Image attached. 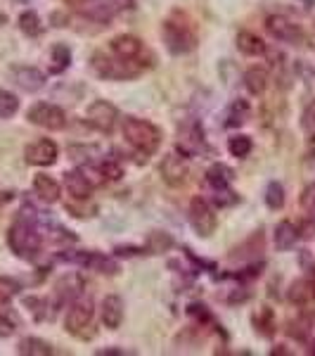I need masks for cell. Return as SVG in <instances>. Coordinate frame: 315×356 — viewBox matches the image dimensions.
<instances>
[{"label":"cell","mask_w":315,"mask_h":356,"mask_svg":"<svg viewBox=\"0 0 315 356\" xmlns=\"http://www.w3.org/2000/svg\"><path fill=\"white\" fill-rule=\"evenodd\" d=\"M26 119L33 126H41L45 131H65L67 129V112L62 107L53 105V102H36L28 107Z\"/></svg>","instance_id":"7"},{"label":"cell","mask_w":315,"mask_h":356,"mask_svg":"<svg viewBox=\"0 0 315 356\" xmlns=\"http://www.w3.org/2000/svg\"><path fill=\"white\" fill-rule=\"evenodd\" d=\"M19 112V100L10 90H0V119H12Z\"/></svg>","instance_id":"32"},{"label":"cell","mask_w":315,"mask_h":356,"mask_svg":"<svg viewBox=\"0 0 315 356\" xmlns=\"http://www.w3.org/2000/svg\"><path fill=\"white\" fill-rule=\"evenodd\" d=\"M71 65V48L65 43H57L50 50V74H62Z\"/></svg>","instance_id":"25"},{"label":"cell","mask_w":315,"mask_h":356,"mask_svg":"<svg viewBox=\"0 0 315 356\" xmlns=\"http://www.w3.org/2000/svg\"><path fill=\"white\" fill-rule=\"evenodd\" d=\"M162 38L164 45L171 55H187L197 48V26L187 15L182 13H171L162 24Z\"/></svg>","instance_id":"1"},{"label":"cell","mask_w":315,"mask_h":356,"mask_svg":"<svg viewBox=\"0 0 315 356\" xmlns=\"http://www.w3.org/2000/svg\"><path fill=\"white\" fill-rule=\"evenodd\" d=\"M232 181H235V171L230 169V166L216 162L206 169V183H209L214 191H225V188H230Z\"/></svg>","instance_id":"19"},{"label":"cell","mask_w":315,"mask_h":356,"mask_svg":"<svg viewBox=\"0 0 315 356\" xmlns=\"http://www.w3.org/2000/svg\"><path fill=\"white\" fill-rule=\"evenodd\" d=\"M17 3H28V0H17Z\"/></svg>","instance_id":"40"},{"label":"cell","mask_w":315,"mask_h":356,"mask_svg":"<svg viewBox=\"0 0 315 356\" xmlns=\"http://www.w3.org/2000/svg\"><path fill=\"white\" fill-rule=\"evenodd\" d=\"M17 22H19L22 33L28 38H36L43 33V22H41V17H38V13H33V10H24Z\"/></svg>","instance_id":"27"},{"label":"cell","mask_w":315,"mask_h":356,"mask_svg":"<svg viewBox=\"0 0 315 356\" xmlns=\"http://www.w3.org/2000/svg\"><path fill=\"white\" fill-rule=\"evenodd\" d=\"M60 259L81 264V266L97 273H110V275L119 273V264L110 259V257L100 254V252H67V254H60Z\"/></svg>","instance_id":"10"},{"label":"cell","mask_w":315,"mask_h":356,"mask_svg":"<svg viewBox=\"0 0 315 356\" xmlns=\"http://www.w3.org/2000/svg\"><path fill=\"white\" fill-rule=\"evenodd\" d=\"M90 69L100 79H107V81H130V79H137L145 72V67L137 65V62L121 60V57H117L114 53L107 55L105 50H97L90 57Z\"/></svg>","instance_id":"4"},{"label":"cell","mask_w":315,"mask_h":356,"mask_svg":"<svg viewBox=\"0 0 315 356\" xmlns=\"http://www.w3.org/2000/svg\"><path fill=\"white\" fill-rule=\"evenodd\" d=\"M237 50L242 55L259 57V55H266L268 45L263 43V38L259 36V33H254V31H239L237 33Z\"/></svg>","instance_id":"21"},{"label":"cell","mask_w":315,"mask_h":356,"mask_svg":"<svg viewBox=\"0 0 315 356\" xmlns=\"http://www.w3.org/2000/svg\"><path fill=\"white\" fill-rule=\"evenodd\" d=\"M187 314L190 316H194V318L199 321V323H211V321H214V316L209 314V309L204 307V304H190V307H187Z\"/></svg>","instance_id":"36"},{"label":"cell","mask_w":315,"mask_h":356,"mask_svg":"<svg viewBox=\"0 0 315 356\" xmlns=\"http://www.w3.org/2000/svg\"><path fill=\"white\" fill-rule=\"evenodd\" d=\"M15 332V323L8 318V316L0 314V337H10Z\"/></svg>","instance_id":"38"},{"label":"cell","mask_w":315,"mask_h":356,"mask_svg":"<svg viewBox=\"0 0 315 356\" xmlns=\"http://www.w3.org/2000/svg\"><path fill=\"white\" fill-rule=\"evenodd\" d=\"M287 297L291 304H296V307H306L308 302H313V290H311L308 278H301V280H296V283H291Z\"/></svg>","instance_id":"28"},{"label":"cell","mask_w":315,"mask_h":356,"mask_svg":"<svg viewBox=\"0 0 315 356\" xmlns=\"http://www.w3.org/2000/svg\"><path fill=\"white\" fill-rule=\"evenodd\" d=\"M33 193L38 195V200H41V202L55 204L57 200H60V195H62V188H60V183H57L53 176L38 174L36 178H33Z\"/></svg>","instance_id":"18"},{"label":"cell","mask_w":315,"mask_h":356,"mask_svg":"<svg viewBox=\"0 0 315 356\" xmlns=\"http://www.w3.org/2000/svg\"><path fill=\"white\" fill-rule=\"evenodd\" d=\"M296 240H299V228L291 221H280L275 226V247L280 252H289L296 247Z\"/></svg>","instance_id":"20"},{"label":"cell","mask_w":315,"mask_h":356,"mask_svg":"<svg viewBox=\"0 0 315 356\" xmlns=\"http://www.w3.org/2000/svg\"><path fill=\"white\" fill-rule=\"evenodd\" d=\"M266 204H268V209H273V211L282 209V207H284V188H282V183H278V181L268 183V188H266Z\"/></svg>","instance_id":"31"},{"label":"cell","mask_w":315,"mask_h":356,"mask_svg":"<svg viewBox=\"0 0 315 356\" xmlns=\"http://www.w3.org/2000/svg\"><path fill=\"white\" fill-rule=\"evenodd\" d=\"M60 3H67V5H71V8L81 10L83 5H88V3H90V0H60Z\"/></svg>","instance_id":"39"},{"label":"cell","mask_w":315,"mask_h":356,"mask_svg":"<svg viewBox=\"0 0 315 356\" xmlns=\"http://www.w3.org/2000/svg\"><path fill=\"white\" fill-rule=\"evenodd\" d=\"M93 304L90 300L85 302H74L71 307H69V312L65 316V330L69 335L78 337V340H90V337H95V330H93Z\"/></svg>","instance_id":"5"},{"label":"cell","mask_w":315,"mask_h":356,"mask_svg":"<svg viewBox=\"0 0 315 356\" xmlns=\"http://www.w3.org/2000/svg\"><path fill=\"white\" fill-rule=\"evenodd\" d=\"M268 81H271V76H268V69H263V67H251L244 72V88H247L251 95L266 93Z\"/></svg>","instance_id":"23"},{"label":"cell","mask_w":315,"mask_h":356,"mask_svg":"<svg viewBox=\"0 0 315 356\" xmlns=\"http://www.w3.org/2000/svg\"><path fill=\"white\" fill-rule=\"evenodd\" d=\"M266 29H268V33H271L275 41H280V43H291V45L303 43L301 26L294 24V22L287 19V17H282V15L268 17V19H266Z\"/></svg>","instance_id":"13"},{"label":"cell","mask_w":315,"mask_h":356,"mask_svg":"<svg viewBox=\"0 0 315 356\" xmlns=\"http://www.w3.org/2000/svg\"><path fill=\"white\" fill-rule=\"evenodd\" d=\"M100 171H102V176L107 178V181H119V178L124 176V169L119 166L117 162H105V164H100Z\"/></svg>","instance_id":"37"},{"label":"cell","mask_w":315,"mask_h":356,"mask_svg":"<svg viewBox=\"0 0 315 356\" xmlns=\"http://www.w3.org/2000/svg\"><path fill=\"white\" fill-rule=\"evenodd\" d=\"M17 290H19V285H17L12 278H8V275H0V304L12 302Z\"/></svg>","instance_id":"33"},{"label":"cell","mask_w":315,"mask_h":356,"mask_svg":"<svg viewBox=\"0 0 315 356\" xmlns=\"http://www.w3.org/2000/svg\"><path fill=\"white\" fill-rule=\"evenodd\" d=\"M145 247L150 250V254H162V252L171 250L173 247V238L169 233H162V231H154L147 235V243Z\"/></svg>","instance_id":"29"},{"label":"cell","mask_w":315,"mask_h":356,"mask_svg":"<svg viewBox=\"0 0 315 356\" xmlns=\"http://www.w3.org/2000/svg\"><path fill=\"white\" fill-rule=\"evenodd\" d=\"M254 328L259 332L261 337H273L275 335V328H278V323H275V312L271 307H261L259 312L254 314Z\"/></svg>","instance_id":"24"},{"label":"cell","mask_w":315,"mask_h":356,"mask_svg":"<svg viewBox=\"0 0 315 356\" xmlns=\"http://www.w3.org/2000/svg\"><path fill=\"white\" fill-rule=\"evenodd\" d=\"M190 223L199 238H211L216 233V228H219V216H216L214 207L206 202L204 197H192Z\"/></svg>","instance_id":"8"},{"label":"cell","mask_w":315,"mask_h":356,"mask_svg":"<svg viewBox=\"0 0 315 356\" xmlns=\"http://www.w3.org/2000/svg\"><path fill=\"white\" fill-rule=\"evenodd\" d=\"M85 124L93 131H97V134L110 136L119 124V110L107 100H95L85 110Z\"/></svg>","instance_id":"6"},{"label":"cell","mask_w":315,"mask_h":356,"mask_svg":"<svg viewBox=\"0 0 315 356\" xmlns=\"http://www.w3.org/2000/svg\"><path fill=\"white\" fill-rule=\"evenodd\" d=\"M100 318L107 330H119L124 323V300L119 295H107L100 307Z\"/></svg>","instance_id":"16"},{"label":"cell","mask_w":315,"mask_h":356,"mask_svg":"<svg viewBox=\"0 0 315 356\" xmlns=\"http://www.w3.org/2000/svg\"><path fill=\"white\" fill-rule=\"evenodd\" d=\"M249 117H251V105L239 97V100H235L225 110V122H223V126H225V129H237V126L247 124Z\"/></svg>","instance_id":"22"},{"label":"cell","mask_w":315,"mask_h":356,"mask_svg":"<svg viewBox=\"0 0 315 356\" xmlns=\"http://www.w3.org/2000/svg\"><path fill=\"white\" fill-rule=\"evenodd\" d=\"M10 76H12L15 86H19L24 93H36L45 86V74L36 67L28 65H15L10 69Z\"/></svg>","instance_id":"15"},{"label":"cell","mask_w":315,"mask_h":356,"mask_svg":"<svg viewBox=\"0 0 315 356\" xmlns=\"http://www.w3.org/2000/svg\"><path fill=\"white\" fill-rule=\"evenodd\" d=\"M301 129L306 131L308 136H315V100L311 105L303 110V117H301Z\"/></svg>","instance_id":"35"},{"label":"cell","mask_w":315,"mask_h":356,"mask_svg":"<svg viewBox=\"0 0 315 356\" xmlns=\"http://www.w3.org/2000/svg\"><path fill=\"white\" fill-rule=\"evenodd\" d=\"M251 147H254V143H251V138H249V136H244V134L232 136L230 140H228V152H230L232 157H237V159L249 157Z\"/></svg>","instance_id":"30"},{"label":"cell","mask_w":315,"mask_h":356,"mask_svg":"<svg viewBox=\"0 0 315 356\" xmlns=\"http://www.w3.org/2000/svg\"><path fill=\"white\" fill-rule=\"evenodd\" d=\"M60 157V147L50 138H38L24 147V159L31 166H53Z\"/></svg>","instance_id":"11"},{"label":"cell","mask_w":315,"mask_h":356,"mask_svg":"<svg viewBox=\"0 0 315 356\" xmlns=\"http://www.w3.org/2000/svg\"><path fill=\"white\" fill-rule=\"evenodd\" d=\"M178 150L185 157H192L199 150H204V126L197 119H185L178 126Z\"/></svg>","instance_id":"9"},{"label":"cell","mask_w":315,"mask_h":356,"mask_svg":"<svg viewBox=\"0 0 315 356\" xmlns=\"http://www.w3.org/2000/svg\"><path fill=\"white\" fill-rule=\"evenodd\" d=\"M110 53L121 57V60H130V62H137V65L145 67V62H142V57H145V43H142L137 36H130V33H121V36L112 38Z\"/></svg>","instance_id":"14"},{"label":"cell","mask_w":315,"mask_h":356,"mask_svg":"<svg viewBox=\"0 0 315 356\" xmlns=\"http://www.w3.org/2000/svg\"><path fill=\"white\" fill-rule=\"evenodd\" d=\"M121 131H124V140L145 159L152 157L162 147V129L157 124L147 122V119L126 117Z\"/></svg>","instance_id":"2"},{"label":"cell","mask_w":315,"mask_h":356,"mask_svg":"<svg viewBox=\"0 0 315 356\" xmlns=\"http://www.w3.org/2000/svg\"><path fill=\"white\" fill-rule=\"evenodd\" d=\"M65 186H67L69 195H71L74 200H78V202H85V200L93 195V188H95L81 169L67 171V174H65Z\"/></svg>","instance_id":"17"},{"label":"cell","mask_w":315,"mask_h":356,"mask_svg":"<svg viewBox=\"0 0 315 356\" xmlns=\"http://www.w3.org/2000/svg\"><path fill=\"white\" fill-rule=\"evenodd\" d=\"M299 204H301V209L306 211V214H311L315 219V183L303 188V193L299 197Z\"/></svg>","instance_id":"34"},{"label":"cell","mask_w":315,"mask_h":356,"mask_svg":"<svg viewBox=\"0 0 315 356\" xmlns=\"http://www.w3.org/2000/svg\"><path fill=\"white\" fill-rule=\"evenodd\" d=\"M8 245L10 250L15 252V257H19V259H36L38 252H41L43 247V235L38 231V226L33 223L28 216L22 211V216H17V221L10 226L8 231Z\"/></svg>","instance_id":"3"},{"label":"cell","mask_w":315,"mask_h":356,"mask_svg":"<svg viewBox=\"0 0 315 356\" xmlns=\"http://www.w3.org/2000/svg\"><path fill=\"white\" fill-rule=\"evenodd\" d=\"M159 171H162L164 183H169L171 188H178V186H182V183L187 181L190 164H187V157L182 152H171V154H166V157L162 159Z\"/></svg>","instance_id":"12"},{"label":"cell","mask_w":315,"mask_h":356,"mask_svg":"<svg viewBox=\"0 0 315 356\" xmlns=\"http://www.w3.org/2000/svg\"><path fill=\"white\" fill-rule=\"evenodd\" d=\"M17 352L24 354V356H50L55 352L48 342L41 340V337H24L17 347Z\"/></svg>","instance_id":"26"}]
</instances>
